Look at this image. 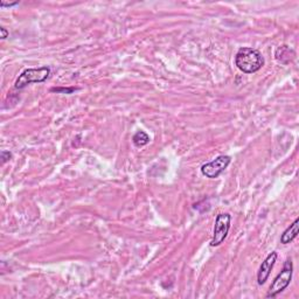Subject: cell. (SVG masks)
<instances>
[{
	"instance_id": "ba28073f",
	"label": "cell",
	"mask_w": 299,
	"mask_h": 299,
	"mask_svg": "<svg viewBox=\"0 0 299 299\" xmlns=\"http://www.w3.org/2000/svg\"><path fill=\"white\" fill-rule=\"evenodd\" d=\"M132 142L137 147H142V146H145L146 144H149L150 137L149 134L144 132V131H138V132H135L132 137Z\"/></svg>"
},
{
	"instance_id": "7a4b0ae2",
	"label": "cell",
	"mask_w": 299,
	"mask_h": 299,
	"mask_svg": "<svg viewBox=\"0 0 299 299\" xmlns=\"http://www.w3.org/2000/svg\"><path fill=\"white\" fill-rule=\"evenodd\" d=\"M50 75L49 67H40V68H29L25 69L19 75L17 81L14 83L15 89H23L31 83H42L45 82Z\"/></svg>"
},
{
	"instance_id": "52a82bcc",
	"label": "cell",
	"mask_w": 299,
	"mask_h": 299,
	"mask_svg": "<svg viewBox=\"0 0 299 299\" xmlns=\"http://www.w3.org/2000/svg\"><path fill=\"white\" fill-rule=\"evenodd\" d=\"M299 232V219H296L292 225H290L289 228H286L284 233L281 236V243L282 244H288V243L292 242L294 238L298 236Z\"/></svg>"
},
{
	"instance_id": "7c38bea8",
	"label": "cell",
	"mask_w": 299,
	"mask_h": 299,
	"mask_svg": "<svg viewBox=\"0 0 299 299\" xmlns=\"http://www.w3.org/2000/svg\"><path fill=\"white\" fill-rule=\"evenodd\" d=\"M0 32H2V39H3V40H4V39H6V38L10 35L9 31H7V30L5 29V27H0Z\"/></svg>"
},
{
	"instance_id": "9c48e42d",
	"label": "cell",
	"mask_w": 299,
	"mask_h": 299,
	"mask_svg": "<svg viewBox=\"0 0 299 299\" xmlns=\"http://www.w3.org/2000/svg\"><path fill=\"white\" fill-rule=\"evenodd\" d=\"M78 88L75 87H70V88H63V87H59V88H51L50 91L51 93H61V94H73L74 91H76Z\"/></svg>"
},
{
	"instance_id": "30bf717a",
	"label": "cell",
	"mask_w": 299,
	"mask_h": 299,
	"mask_svg": "<svg viewBox=\"0 0 299 299\" xmlns=\"http://www.w3.org/2000/svg\"><path fill=\"white\" fill-rule=\"evenodd\" d=\"M0 155H2V164L3 165L5 164L6 161H9L10 159L12 158V153L10 152V151H2V153H0Z\"/></svg>"
},
{
	"instance_id": "277c9868",
	"label": "cell",
	"mask_w": 299,
	"mask_h": 299,
	"mask_svg": "<svg viewBox=\"0 0 299 299\" xmlns=\"http://www.w3.org/2000/svg\"><path fill=\"white\" fill-rule=\"evenodd\" d=\"M230 221H232V216L228 213H220L218 214L216 219H215V226L213 237L210 241V247H219L222 244L223 241L226 240L227 235L229 233L230 229Z\"/></svg>"
},
{
	"instance_id": "8992f818",
	"label": "cell",
	"mask_w": 299,
	"mask_h": 299,
	"mask_svg": "<svg viewBox=\"0 0 299 299\" xmlns=\"http://www.w3.org/2000/svg\"><path fill=\"white\" fill-rule=\"evenodd\" d=\"M277 257H278V254L276 253V251H273V253H270L268 255V257L262 262L260 270H258V274H257V283L260 285H263L266 281H268L271 270L274 269L275 263H276L277 261Z\"/></svg>"
},
{
	"instance_id": "8fae6325",
	"label": "cell",
	"mask_w": 299,
	"mask_h": 299,
	"mask_svg": "<svg viewBox=\"0 0 299 299\" xmlns=\"http://www.w3.org/2000/svg\"><path fill=\"white\" fill-rule=\"evenodd\" d=\"M18 4L19 3H5L4 0H2V2H0V6L2 7H12V6L18 5Z\"/></svg>"
},
{
	"instance_id": "3957f363",
	"label": "cell",
	"mask_w": 299,
	"mask_h": 299,
	"mask_svg": "<svg viewBox=\"0 0 299 299\" xmlns=\"http://www.w3.org/2000/svg\"><path fill=\"white\" fill-rule=\"evenodd\" d=\"M292 274H293V264L292 261L288 258L285 261L283 269L280 274L277 275V277L275 278L273 284L270 285V289L266 293V298H275L277 294L283 292L288 286L290 285V282L292 280Z\"/></svg>"
},
{
	"instance_id": "5b68a950",
	"label": "cell",
	"mask_w": 299,
	"mask_h": 299,
	"mask_svg": "<svg viewBox=\"0 0 299 299\" xmlns=\"http://www.w3.org/2000/svg\"><path fill=\"white\" fill-rule=\"evenodd\" d=\"M232 158L229 155H219L214 160L206 162L201 166V173L208 179H216L225 172V170L229 166Z\"/></svg>"
},
{
	"instance_id": "6da1fadb",
	"label": "cell",
	"mask_w": 299,
	"mask_h": 299,
	"mask_svg": "<svg viewBox=\"0 0 299 299\" xmlns=\"http://www.w3.org/2000/svg\"><path fill=\"white\" fill-rule=\"evenodd\" d=\"M235 65L244 74H253L264 66V58L257 49L243 47L236 53Z\"/></svg>"
}]
</instances>
